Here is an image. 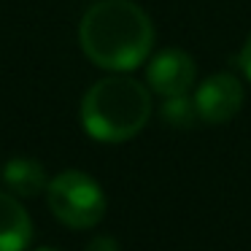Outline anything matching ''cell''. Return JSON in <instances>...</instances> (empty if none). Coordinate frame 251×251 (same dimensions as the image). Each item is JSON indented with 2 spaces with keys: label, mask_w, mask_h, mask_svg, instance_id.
Returning a JSON list of instances; mask_svg holds the SVG:
<instances>
[{
  "label": "cell",
  "mask_w": 251,
  "mask_h": 251,
  "mask_svg": "<svg viewBox=\"0 0 251 251\" xmlns=\"http://www.w3.org/2000/svg\"><path fill=\"white\" fill-rule=\"evenodd\" d=\"M197 81V65L192 54L184 49H162L151 57L146 68V87L157 92L159 98H176V95H189V89Z\"/></svg>",
  "instance_id": "obj_5"
},
{
  "label": "cell",
  "mask_w": 251,
  "mask_h": 251,
  "mask_svg": "<svg viewBox=\"0 0 251 251\" xmlns=\"http://www.w3.org/2000/svg\"><path fill=\"white\" fill-rule=\"evenodd\" d=\"M3 184L19 197H35L49 186V181H46V170L38 159L14 157L3 165Z\"/></svg>",
  "instance_id": "obj_7"
},
{
  "label": "cell",
  "mask_w": 251,
  "mask_h": 251,
  "mask_svg": "<svg viewBox=\"0 0 251 251\" xmlns=\"http://www.w3.org/2000/svg\"><path fill=\"white\" fill-rule=\"evenodd\" d=\"M151 116V92L138 78L116 73L100 78L81 100V125L100 143H125L146 127Z\"/></svg>",
  "instance_id": "obj_2"
},
{
  "label": "cell",
  "mask_w": 251,
  "mask_h": 251,
  "mask_svg": "<svg viewBox=\"0 0 251 251\" xmlns=\"http://www.w3.org/2000/svg\"><path fill=\"white\" fill-rule=\"evenodd\" d=\"M33 240V222L22 202L0 192V251H25Z\"/></svg>",
  "instance_id": "obj_6"
},
{
  "label": "cell",
  "mask_w": 251,
  "mask_h": 251,
  "mask_svg": "<svg viewBox=\"0 0 251 251\" xmlns=\"http://www.w3.org/2000/svg\"><path fill=\"white\" fill-rule=\"evenodd\" d=\"M35 251H60V249H54V246H41V249H35Z\"/></svg>",
  "instance_id": "obj_11"
},
{
  "label": "cell",
  "mask_w": 251,
  "mask_h": 251,
  "mask_svg": "<svg viewBox=\"0 0 251 251\" xmlns=\"http://www.w3.org/2000/svg\"><path fill=\"white\" fill-rule=\"evenodd\" d=\"M78 44L89 62L111 73H130L154 49L151 17L132 0H98L84 11Z\"/></svg>",
  "instance_id": "obj_1"
},
{
  "label": "cell",
  "mask_w": 251,
  "mask_h": 251,
  "mask_svg": "<svg viewBox=\"0 0 251 251\" xmlns=\"http://www.w3.org/2000/svg\"><path fill=\"white\" fill-rule=\"evenodd\" d=\"M49 208L71 229H92L103 222L108 200L92 176L81 170H62L46 186Z\"/></svg>",
  "instance_id": "obj_3"
},
{
  "label": "cell",
  "mask_w": 251,
  "mask_h": 251,
  "mask_svg": "<svg viewBox=\"0 0 251 251\" xmlns=\"http://www.w3.org/2000/svg\"><path fill=\"white\" fill-rule=\"evenodd\" d=\"M243 81L229 71L213 73L205 81L197 84L195 89L197 116H200V122H208V125H224V122L235 119L238 111L243 108Z\"/></svg>",
  "instance_id": "obj_4"
},
{
  "label": "cell",
  "mask_w": 251,
  "mask_h": 251,
  "mask_svg": "<svg viewBox=\"0 0 251 251\" xmlns=\"http://www.w3.org/2000/svg\"><path fill=\"white\" fill-rule=\"evenodd\" d=\"M238 62H240V71H243V76L251 81V35L246 38L243 49H240V57H238Z\"/></svg>",
  "instance_id": "obj_10"
},
{
  "label": "cell",
  "mask_w": 251,
  "mask_h": 251,
  "mask_svg": "<svg viewBox=\"0 0 251 251\" xmlns=\"http://www.w3.org/2000/svg\"><path fill=\"white\" fill-rule=\"evenodd\" d=\"M159 114H162V119L168 122L170 127H178V130H186V127H192L200 119V116H197V108H195V98H189V95L165 98Z\"/></svg>",
  "instance_id": "obj_8"
},
{
  "label": "cell",
  "mask_w": 251,
  "mask_h": 251,
  "mask_svg": "<svg viewBox=\"0 0 251 251\" xmlns=\"http://www.w3.org/2000/svg\"><path fill=\"white\" fill-rule=\"evenodd\" d=\"M87 251H119V246H116V240L108 238V235H98V238L87 246Z\"/></svg>",
  "instance_id": "obj_9"
}]
</instances>
